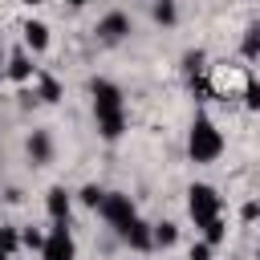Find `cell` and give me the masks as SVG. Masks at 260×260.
<instances>
[{"label": "cell", "mask_w": 260, "mask_h": 260, "mask_svg": "<svg viewBox=\"0 0 260 260\" xmlns=\"http://www.w3.org/2000/svg\"><path fill=\"white\" fill-rule=\"evenodd\" d=\"M179 240V228L171 223V219H162V223H154V248H171Z\"/></svg>", "instance_id": "obj_14"}, {"label": "cell", "mask_w": 260, "mask_h": 260, "mask_svg": "<svg viewBox=\"0 0 260 260\" xmlns=\"http://www.w3.org/2000/svg\"><path fill=\"white\" fill-rule=\"evenodd\" d=\"M93 32H98V41H102V45H118V41H126V37H130V16H126V12H106V16L98 20V28H93Z\"/></svg>", "instance_id": "obj_6"}, {"label": "cell", "mask_w": 260, "mask_h": 260, "mask_svg": "<svg viewBox=\"0 0 260 260\" xmlns=\"http://www.w3.org/2000/svg\"><path fill=\"white\" fill-rule=\"evenodd\" d=\"M81 203H85V207H98V211H102V203H106V191H102L98 183H89V187H81Z\"/></svg>", "instance_id": "obj_17"}, {"label": "cell", "mask_w": 260, "mask_h": 260, "mask_svg": "<svg viewBox=\"0 0 260 260\" xmlns=\"http://www.w3.org/2000/svg\"><path fill=\"white\" fill-rule=\"evenodd\" d=\"M244 106L248 110H260V81L256 77H248V85H244Z\"/></svg>", "instance_id": "obj_18"}, {"label": "cell", "mask_w": 260, "mask_h": 260, "mask_svg": "<svg viewBox=\"0 0 260 260\" xmlns=\"http://www.w3.org/2000/svg\"><path fill=\"white\" fill-rule=\"evenodd\" d=\"M89 93H93V122H98V134L106 142H118L126 134V102H122V89L106 77H93L89 81Z\"/></svg>", "instance_id": "obj_1"}, {"label": "cell", "mask_w": 260, "mask_h": 260, "mask_svg": "<svg viewBox=\"0 0 260 260\" xmlns=\"http://www.w3.org/2000/svg\"><path fill=\"white\" fill-rule=\"evenodd\" d=\"M32 98H41V102H61V81L49 77V73H37V93H32Z\"/></svg>", "instance_id": "obj_11"}, {"label": "cell", "mask_w": 260, "mask_h": 260, "mask_svg": "<svg viewBox=\"0 0 260 260\" xmlns=\"http://www.w3.org/2000/svg\"><path fill=\"white\" fill-rule=\"evenodd\" d=\"M102 215H106V223L114 228V232H122L138 211H134V203H130V195H122V191H106V203H102Z\"/></svg>", "instance_id": "obj_5"}, {"label": "cell", "mask_w": 260, "mask_h": 260, "mask_svg": "<svg viewBox=\"0 0 260 260\" xmlns=\"http://www.w3.org/2000/svg\"><path fill=\"white\" fill-rule=\"evenodd\" d=\"M118 236H122V240H126L134 252H150V248H154V228H150V223H142L138 215H134V219H130V223L118 232Z\"/></svg>", "instance_id": "obj_7"}, {"label": "cell", "mask_w": 260, "mask_h": 260, "mask_svg": "<svg viewBox=\"0 0 260 260\" xmlns=\"http://www.w3.org/2000/svg\"><path fill=\"white\" fill-rule=\"evenodd\" d=\"M20 244H28V248H45V236L28 228V232H20Z\"/></svg>", "instance_id": "obj_21"}, {"label": "cell", "mask_w": 260, "mask_h": 260, "mask_svg": "<svg viewBox=\"0 0 260 260\" xmlns=\"http://www.w3.org/2000/svg\"><path fill=\"white\" fill-rule=\"evenodd\" d=\"M41 256H45V260H73V256H77V244H73L69 223H53V228H49Z\"/></svg>", "instance_id": "obj_4"}, {"label": "cell", "mask_w": 260, "mask_h": 260, "mask_svg": "<svg viewBox=\"0 0 260 260\" xmlns=\"http://www.w3.org/2000/svg\"><path fill=\"white\" fill-rule=\"evenodd\" d=\"M16 244H20V232L16 228H0V252H16Z\"/></svg>", "instance_id": "obj_19"}, {"label": "cell", "mask_w": 260, "mask_h": 260, "mask_svg": "<svg viewBox=\"0 0 260 260\" xmlns=\"http://www.w3.org/2000/svg\"><path fill=\"white\" fill-rule=\"evenodd\" d=\"M0 260H12V252H0Z\"/></svg>", "instance_id": "obj_25"}, {"label": "cell", "mask_w": 260, "mask_h": 260, "mask_svg": "<svg viewBox=\"0 0 260 260\" xmlns=\"http://www.w3.org/2000/svg\"><path fill=\"white\" fill-rule=\"evenodd\" d=\"M4 69H8V65H4V49H0V77H4Z\"/></svg>", "instance_id": "obj_24"}, {"label": "cell", "mask_w": 260, "mask_h": 260, "mask_svg": "<svg viewBox=\"0 0 260 260\" xmlns=\"http://www.w3.org/2000/svg\"><path fill=\"white\" fill-rule=\"evenodd\" d=\"M24 4H41V0H24Z\"/></svg>", "instance_id": "obj_27"}, {"label": "cell", "mask_w": 260, "mask_h": 260, "mask_svg": "<svg viewBox=\"0 0 260 260\" xmlns=\"http://www.w3.org/2000/svg\"><path fill=\"white\" fill-rule=\"evenodd\" d=\"M183 73H187V81H199V77H203V53H199V49L183 57Z\"/></svg>", "instance_id": "obj_15"}, {"label": "cell", "mask_w": 260, "mask_h": 260, "mask_svg": "<svg viewBox=\"0 0 260 260\" xmlns=\"http://www.w3.org/2000/svg\"><path fill=\"white\" fill-rule=\"evenodd\" d=\"M24 45H28L32 53H45V49H49V28H45L41 20H28V24H24Z\"/></svg>", "instance_id": "obj_10"}, {"label": "cell", "mask_w": 260, "mask_h": 260, "mask_svg": "<svg viewBox=\"0 0 260 260\" xmlns=\"http://www.w3.org/2000/svg\"><path fill=\"white\" fill-rule=\"evenodd\" d=\"M24 150H28V158H32L37 167H45V162L53 158V138H49L45 130H32V134H28V146H24Z\"/></svg>", "instance_id": "obj_9"}, {"label": "cell", "mask_w": 260, "mask_h": 260, "mask_svg": "<svg viewBox=\"0 0 260 260\" xmlns=\"http://www.w3.org/2000/svg\"><path fill=\"white\" fill-rule=\"evenodd\" d=\"M191 260H211V244H207V240L191 244Z\"/></svg>", "instance_id": "obj_22"}, {"label": "cell", "mask_w": 260, "mask_h": 260, "mask_svg": "<svg viewBox=\"0 0 260 260\" xmlns=\"http://www.w3.org/2000/svg\"><path fill=\"white\" fill-rule=\"evenodd\" d=\"M187 211H191L195 228H203L207 219H215V215H219V195H215V187L195 183V187L187 191Z\"/></svg>", "instance_id": "obj_3"}, {"label": "cell", "mask_w": 260, "mask_h": 260, "mask_svg": "<svg viewBox=\"0 0 260 260\" xmlns=\"http://www.w3.org/2000/svg\"><path fill=\"white\" fill-rule=\"evenodd\" d=\"M4 73H8L12 81H28V77H32V61H28L24 53H12V57H8V69H4Z\"/></svg>", "instance_id": "obj_12"}, {"label": "cell", "mask_w": 260, "mask_h": 260, "mask_svg": "<svg viewBox=\"0 0 260 260\" xmlns=\"http://www.w3.org/2000/svg\"><path fill=\"white\" fill-rule=\"evenodd\" d=\"M187 154H191V162H215V158L223 154V134L215 130V122H211L207 114H199V118L191 122Z\"/></svg>", "instance_id": "obj_2"}, {"label": "cell", "mask_w": 260, "mask_h": 260, "mask_svg": "<svg viewBox=\"0 0 260 260\" xmlns=\"http://www.w3.org/2000/svg\"><path fill=\"white\" fill-rule=\"evenodd\" d=\"M154 20L171 24V20H175V4H171V0H158V4H154Z\"/></svg>", "instance_id": "obj_20"}, {"label": "cell", "mask_w": 260, "mask_h": 260, "mask_svg": "<svg viewBox=\"0 0 260 260\" xmlns=\"http://www.w3.org/2000/svg\"><path fill=\"white\" fill-rule=\"evenodd\" d=\"M69 4H73V8H81V4H85V0H69Z\"/></svg>", "instance_id": "obj_26"}, {"label": "cell", "mask_w": 260, "mask_h": 260, "mask_svg": "<svg viewBox=\"0 0 260 260\" xmlns=\"http://www.w3.org/2000/svg\"><path fill=\"white\" fill-rule=\"evenodd\" d=\"M256 215H260V207H256V203H244V219H248V223H252V219H256Z\"/></svg>", "instance_id": "obj_23"}, {"label": "cell", "mask_w": 260, "mask_h": 260, "mask_svg": "<svg viewBox=\"0 0 260 260\" xmlns=\"http://www.w3.org/2000/svg\"><path fill=\"white\" fill-rule=\"evenodd\" d=\"M223 236H228V223H223V219H219V215H215V219H207V223H203V240H207V244H211V248H215V244H219V240H223Z\"/></svg>", "instance_id": "obj_16"}, {"label": "cell", "mask_w": 260, "mask_h": 260, "mask_svg": "<svg viewBox=\"0 0 260 260\" xmlns=\"http://www.w3.org/2000/svg\"><path fill=\"white\" fill-rule=\"evenodd\" d=\"M240 53H244V61H256V57H260V20L248 24V32H244V41H240Z\"/></svg>", "instance_id": "obj_13"}, {"label": "cell", "mask_w": 260, "mask_h": 260, "mask_svg": "<svg viewBox=\"0 0 260 260\" xmlns=\"http://www.w3.org/2000/svg\"><path fill=\"white\" fill-rule=\"evenodd\" d=\"M45 211H49L53 223H69V191H65V187H49V195H45Z\"/></svg>", "instance_id": "obj_8"}]
</instances>
